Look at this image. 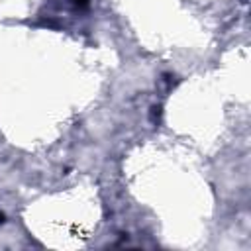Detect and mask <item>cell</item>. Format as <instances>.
<instances>
[{"instance_id": "1", "label": "cell", "mask_w": 251, "mask_h": 251, "mask_svg": "<svg viewBox=\"0 0 251 251\" xmlns=\"http://www.w3.org/2000/svg\"><path fill=\"white\" fill-rule=\"evenodd\" d=\"M73 4H75L76 8H88L90 0H73Z\"/></svg>"}, {"instance_id": "2", "label": "cell", "mask_w": 251, "mask_h": 251, "mask_svg": "<svg viewBox=\"0 0 251 251\" xmlns=\"http://www.w3.org/2000/svg\"><path fill=\"white\" fill-rule=\"evenodd\" d=\"M6 220H4V214H0V224H4Z\"/></svg>"}]
</instances>
